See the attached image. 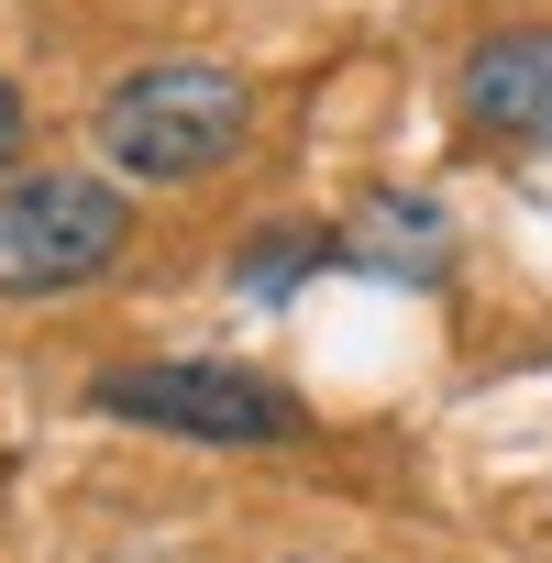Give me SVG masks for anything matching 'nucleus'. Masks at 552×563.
<instances>
[{"mask_svg":"<svg viewBox=\"0 0 552 563\" xmlns=\"http://www.w3.org/2000/svg\"><path fill=\"white\" fill-rule=\"evenodd\" d=\"M133 254V199L78 166L0 177V299H67Z\"/></svg>","mask_w":552,"mask_h":563,"instance_id":"2","label":"nucleus"},{"mask_svg":"<svg viewBox=\"0 0 552 563\" xmlns=\"http://www.w3.org/2000/svg\"><path fill=\"white\" fill-rule=\"evenodd\" d=\"M453 111L497 155H552V23H486L453 56Z\"/></svg>","mask_w":552,"mask_h":563,"instance_id":"4","label":"nucleus"},{"mask_svg":"<svg viewBox=\"0 0 552 563\" xmlns=\"http://www.w3.org/2000/svg\"><path fill=\"white\" fill-rule=\"evenodd\" d=\"M343 254H365V265H387V276H442V210L409 199V188H376L365 221L343 232Z\"/></svg>","mask_w":552,"mask_h":563,"instance_id":"5","label":"nucleus"},{"mask_svg":"<svg viewBox=\"0 0 552 563\" xmlns=\"http://www.w3.org/2000/svg\"><path fill=\"white\" fill-rule=\"evenodd\" d=\"M23 133H34V122H23V89H12V78H0V177H12V166H23Z\"/></svg>","mask_w":552,"mask_h":563,"instance_id":"7","label":"nucleus"},{"mask_svg":"<svg viewBox=\"0 0 552 563\" xmlns=\"http://www.w3.org/2000/svg\"><path fill=\"white\" fill-rule=\"evenodd\" d=\"M243 133H254V89L221 56H144L100 100V155H111V177H144V188L221 177L243 155Z\"/></svg>","mask_w":552,"mask_h":563,"instance_id":"1","label":"nucleus"},{"mask_svg":"<svg viewBox=\"0 0 552 563\" xmlns=\"http://www.w3.org/2000/svg\"><path fill=\"white\" fill-rule=\"evenodd\" d=\"M321 265H343V232H310V221H288V232H254V243H243L232 288H243V299H288L299 276H321Z\"/></svg>","mask_w":552,"mask_h":563,"instance_id":"6","label":"nucleus"},{"mask_svg":"<svg viewBox=\"0 0 552 563\" xmlns=\"http://www.w3.org/2000/svg\"><path fill=\"white\" fill-rule=\"evenodd\" d=\"M89 409L111 420H144L166 442H210V453H288L310 442V409L254 376V365H210V354H177V365H111L89 387Z\"/></svg>","mask_w":552,"mask_h":563,"instance_id":"3","label":"nucleus"}]
</instances>
